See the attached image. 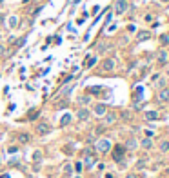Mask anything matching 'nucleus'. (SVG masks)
Listing matches in <instances>:
<instances>
[{
    "instance_id": "4be33fe9",
    "label": "nucleus",
    "mask_w": 169,
    "mask_h": 178,
    "mask_svg": "<svg viewBox=\"0 0 169 178\" xmlns=\"http://www.w3.org/2000/svg\"><path fill=\"white\" fill-rule=\"evenodd\" d=\"M73 169L77 171V173H82V169H84V164H82V162H77V164L73 165Z\"/></svg>"
},
{
    "instance_id": "9b49d317",
    "label": "nucleus",
    "mask_w": 169,
    "mask_h": 178,
    "mask_svg": "<svg viewBox=\"0 0 169 178\" xmlns=\"http://www.w3.org/2000/svg\"><path fill=\"white\" fill-rule=\"evenodd\" d=\"M29 140H31V138H29L27 133H20V135H18V142H20V144H27Z\"/></svg>"
},
{
    "instance_id": "1a4fd4ad",
    "label": "nucleus",
    "mask_w": 169,
    "mask_h": 178,
    "mask_svg": "<svg viewBox=\"0 0 169 178\" xmlns=\"http://www.w3.org/2000/svg\"><path fill=\"white\" fill-rule=\"evenodd\" d=\"M106 126H111V124L116 122V113H106Z\"/></svg>"
},
{
    "instance_id": "b1692460",
    "label": "nucleus",
    "mask_w": 169,
    "mask_h": 178,
    "mask_svg": "<svg viewBox=\"0 0 169 178\" xmlns=\"http://www.w3.org/2000/svg\"><path fill=\"white\" fill-rule=\"evenodd\" d=\"M95 64H96V58L93 56V58H89V60H87V67H93Z\"/></svg>"
},
{
    "instance_id": "aec40b11",
    "label": "nucleus",
    "mask_w": 169,
    "mask_h": 178,
    "mask_svg": "<svg viewBox=\"0 0 169 178\" xmlns=\"http://www.w3.org/2000/svg\"><path fill=\"white\" fill-rule=\"evenodd\" d=\"M160 151H164V153H166V151H169V142H167V140L160 142Z\"/></svg>"
},
{
    "instance_id": "c756f323",
    "label": "nucleus",
    "mask_w": 169,
    "mask_h": 178,
    "mask_svg": "<svg viewBox=\"0 0 169 178\" xmlns=\"http://www.w3.org/2000/svg\"><path fill=\"white\" fill-rule=\"evenodd\" d=\"M4 53H6V47H4V46H0V55H4Z\"/></svg>"
},
{
    "instance_id": "0eeeda50",
    "label": "nucleus",
    "mask_w": 169,
    "mask_h": 178,
    "mask_svg": "<svg viewBox=\"0 0 169 178\" xmlns=\"http://www.w3.org/2000/svg\"><path fill=\"white\" fill-rule=\"evenodd\" d=\"M102 69L104 71H113V69H115V60H113V58H106V60L102 62Z\"/></svg>"
},
{
    "instance_id": "ddd939ff",
    "label": "nucleus",
    "mask_w": 169,
    "mask_h": 178,
    "mask_svg": "<svg viewBox=\"0 0 169 178\" xmlns=\"http://www.w3.org/2000/svg\"><path fill=\"white\" fill-rule=\"evenodd\" d=\"M71 120H73V116H71V115L67 113V115H64V116L60 118V126H67V124L71 122Z\"/></svg>"
},
{
    "instance_id": "393cba45",
    "label": "nucleus",
    "mask_w": 169,
    "mask_h": 178,
    "mask_svg": "<svg viewBox=\"0 0 169 178\" xmlns=\"http://www.w3.org/2000/svg\"><path fill=\"white\" fill-rule=\"evenodd\" d=\"M86 164H87V167H91L95 164V158H86Z\"/></svg>"
},
{
    "instance_id": "2f4dec72",
    "label": "nucleus",
    "mask_w": 169,
    "mask_h": 178,
    "mask_svg": "<svg viewBox=\"0 0 169 178\" xmlns=\"http://www.w3.org/2000/svg\"><path fill=\"white\" fill-rule=\"evenodd\" d=\"M167 76H169V71H167Z\"/></svg>"
},
{
    "instance_id": "20e7f679",
    "label": "nucleus",
    "mask_w": 169,
    "mask_h": 178,
    "mask_svg": "<svg viewBox=\"0 0 169 178\" xmlns=\"http://www.w3.org/2000/svg\"><path fill=\"white\" fill-rule=\"evenodd\" d=\"M124 155H126V147H124V145H116L115 147V153H113V158H115L116 162H120L124 158Z\"/></svg>"
},
{
    "instance_id": "2eb2a0df",
    "label": "nucleus",
    "mask_w": 169,
    "mask_h": 178,
    "mask_svg": "<svg viewBox=\"0 0 169 178\" xmlns=\"http://www.w3.org/2000/svg\"><path fill=\"white\" fill-rule=\"evenodd\" d=\"M146 118H147V120H158V113L156 111H147L146 113Z\"/></svg>"
},
{
    "instance_id": "f03ea898",
    "label": "nucleus",
    "mask_w": 169,
    "mask_h": 178,
    "mask_svg": "<svg viewBox=\"0 0 169 178\" xmlns=\"http://www.w3.org/2000/svg\"><path fill=\"white\" fill-rule=\"evenodd\" d=\"M77 118H78V120H82V122H86V120L91 118V113H89L87 107H80V109L77 111Z\"/></svg>"
},
{
    "instance_id": "c85d7f7f",
    "label": "nucleus",
    "mask_w": 169,
    "mask_h": 178,
    "mask_svg": "<svg viewBox=\"0 0 169 178\" xmlns=\"http://www.w3.org/2000/svg\"><path fill=\"white\" fill-rule=\"evenodd\" d=\"M9 24H11V27H13V26H15V24H17V18H15V17H13V18H11V20H9Z\"/></svg>"
},
{
    "instance_id": "5701e85b",
    "label": "nucleus",
    "mask_w": 169,
    "mask_h": 178,
    "mask_svg": "<svg viewBox=\"0 0 169 178\" xmlns=\"http://www.w3.org/2000/svg\"><path fill=\"white\" fill-rule=\"evenodd\" d=\"M107 49H109V44H98V51H100V53H104V51H107Z\"/></svg>"
},
{
    "instance_id": "bb28decb",
    "label": "nucleus",
    "mask_w": 169,
    "mask_h": 178,
    "mask_svg": "<svg viewBox=\"0 0 169 178\" xmlns=\"http://www.w3.org/2000/svg\"><path fill=\"white\" fill-rule=\"evenodd\" d=\"M100 89H102V87H91V89H89V91H91V93H93V95H96V93H98V91H100Z\"/></svg>"
},
{
    "instance_id": "cd10ccee",
    "label": "nucleus",
    "mask_w": 169,
    "mask_h": 178,
    "mask_svg": "<svg viewBox=\"0 0 169 178\" xmlns=\"http://www.w3.org/2000/svg\"><path fill=\"white\" fill-rule=\"evenodd\" d=\"M158 87H162V86H166V80H158V84H156Z\"/></svg>"
},
{
    "instance_id": "7ed1b4c3",
    "label": "nucleus",
    "mask_w": 169,
    "mask_h": 178,
    "mask_svg": "<svg viewBox=\"0 0 169 178\" xmlns=\"http://www.w3.org/2000/svg\"><path fill=\"white\" fill-rule=\"evenodd\" d=\"M126 11H127V0H116V4H115V13L124 15Z\"/></svg>"
},
{
    "instance_id": "423d86ee",
    "label": "nucleus",
    "mask_w": 169,
    "mask_h": 178,
    "mask_svg": "<svg viewBox=\"0 0 169 178\" xmlns=\"http://www.w3.org/2000/svg\"><path fill=\"white\" fill-rule=\"evenodd\" d=\"M93 113H95L96 116H104V115L107 113L106 104H96V106H95V109H93Z\"/></svg>"
},
{
    "instance_id": "a211bd4d",
    "label": "nucleus",
    "mask_w": 169,
    "mask_h": 178,
    "mask_svg": "<svg viewBox=\"0 0 169 178\" xmlns=\"http://www.w3.org/2000/svg\"><path fill=\"white\" fill-rule=\"evenodd\" d=\"M167 60V51H160L158 53V62H166Z\"/></svg>"
},
{
    "instance_id": "39448f33",
    "label": "nucleus",
    "mask_w": 169,
    "mask_h": 178,
    "mask_svg": "<svg viewBox=\"0 0 169 178\" xmlns=\"http://www.w3.org/2000/svg\"><path fill=\"white\" fill-rule=\"evenodd\" d=\"M49 131H51V126H49L47 122H40L37 126V133H38V135H47Z\"/></svg>"
},
{
    "instance_id": "f8f14e48",
    "label": "nucleus",
    "mask_w": 169,
    "mask_h": 178,
    "mask_svg": "<svg viewBox=\"0 0 169 178\" xmlns=\"http://www.w3.org/2000/svg\"><path fill=\"white\" fill-rule=\"evenodd\" d=\"M73 87H75V84H69V86H66L64 89H60V95H62V96H67L69 93H71V89H73Z\"/></svg>"
},
{
    "instance_id": "a878e982",
    "label": "nucleus",
    "mask_w": 169,
    "mask_h": 178,
    "mask_svg": "<svg viewBox=\"0 0 169 178\" xmlns=\"http://www.w3.org/2000/svg\"><path fill=\"white\" fill-rule=\"evenodd\" d=\"M160 42H162V44H167V42H169V38L166 37V35H162V37H160Z\"/></svg>"
},
{
    "instance_id": "dca6fc26",
    "label": "nucleus",
    "mask_w": 169,
    "mask_h": 178,
    "mask_svg": "<svg viewBox=\"0 0 169 178\" xmlns=\"http://www.w3.org/2000/svg\"><path fill=\"white\" fill-rule=\"evenodd\" d=\"M142 147H144V149H151V147H153L151 138H144V140H142Z\"/></svg>"
},
{
    "instance_id": "6e6552de",
    "label": "nucleus",
    "mask_w": 169,
    "mask_h": 178,
    "mask_svg": "<svg viewBox=\"0 0 169 178\" xmlns=\"http://www.w3.org/2000/svg\"><path fill=\"white\" fill-rule=\"evenodd\" d=\"M149 38H151L149 31H138V35H136V42H144V40H149Z\"/></svg>"
},
{
    "instance_id": "412c9836",
    "label": "nucleus",
    "mask_w": 169,
    "mask_h": 178,
    "mask_svg": "<svg viewBox=\"0 0 169 178\" xmlns=\"http://www.w3.org/2000/svg\"><path fill=\"white\" fill-rule=\"evenodd\" d=\"M89 102H91V98H89V96H80V98H78V104H82V106H86V104H89Z\"/></svg>"
},
{
    "instance_id": "9d476101",
    "label": "nucleus",
    "mask_w": 169,
    "mask_h": 178,
    "mask_svg": "<svg viewBox=\"0 0 169 178\" xmlns=\"http://www.w3.org/2000/svg\"><path fill=\"white\" fill-rule=\"evenodd\" d=\"M158 98H160L162 102H169V89H167V87L160 89V93H158Z\"/></svg>"
},
{
    "instance_id": "7c9ffc66",
    "label": "nucleus",
    "mask_w": 169,
    "mask_h": 178,
    "mask_svg": "<svg viewBox=\"0 0 169 178\" xmlns=\"http://www.w3.org/2000/svg\"><path fill=\"white\" fill-rule=\"evenodd\" d=\"M126 178H138V176H136V175H127Z\"/></svg>"
},
{
    "instance_id": "f3484780",
    "label": "nucleus",
    "mask_w": 169,
    "mask_h": 178,
    "mask_svg": "<svg viewBox=\"0 0 169 178\" xmlns=\"http://www.w3.org/2000/svg\"><path fill=\"white\" fill-rule=\"evenodd\" d=\"M71 173H73V165H71V164H64V175L69 176Z\"/></svg>"
},
{
    "instance_id": "4468645a",
    "label": "nucleus",
    "mask_w": 169,
    "mask_h": 178,
    "mask_svg": "<svg viewBox=\"0 0 169 178\" xmlns=\"http://www.w3.org/2000/svg\"><path fill=\"white\" fill-rule=\"evenodd\" d=\"M136 145H138V144H136V140L129 138V140H127V144H126V149H131V151H133V149H136Z\"/></svg>"
},
{
    "instance_id": "f257e3e1",
    "label": "nucleus",
    "mask_w": 169,
    "mask_h": 178,
    "mask_svg": "<svg viewBox=\"0 0 169 178\" xmlns=\"http://www.w3.org/2000/svg\"><path fill=\"white\" fill-rule=\"evenodd\" d=\"M96 149L100 151V153H107V151H111V142H109L107 138H100V140L96 142Z\"/></svg>"
},
{
    "instance_id": "6ab92c4d",
    "label": "nucleus",
    "mask_w": 169,
    "mask_h": 178,
    "mask_svg": "<svg viewBox=\"0 0 169 178\" xmlns=\"http://www.w3.org/2000/svg\"><path fill=\"white\" fill-rule=\"evenodd\" d=\"M31 158H33V162H40V158H42V151H35Z\"/></svg>"
}]
</instances>
